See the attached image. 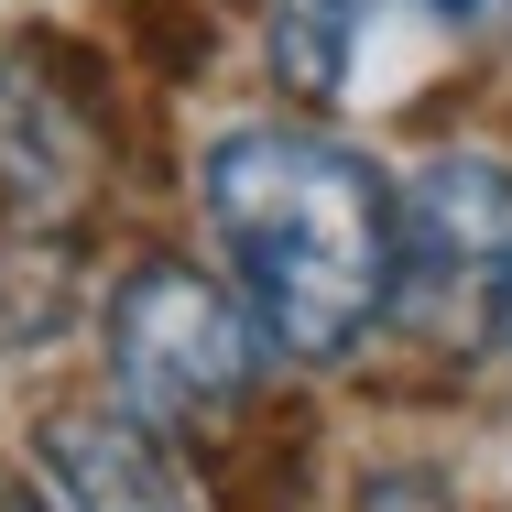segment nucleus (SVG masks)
Returning <instances> with one entry per match:
<instances>
[{
	"instance_id": "5",
	"label": "nucleus",
	"mask_w": 512,
	"mask_h": 512,
	"mask_svg": "<svg viewBox=\"0 0 512 512\" xmlns=\"http://www.w3.org/2000/svg\"><path fill=\"white\" fill-rule=\"evenodd\" d=\"M360 55V0H273V77L295 99H338Z\"/></svg>"
},
{
	"instance_id": "7",
	"label": "nucleus",
	"mask_w": 512,
	"mask_h": 512,
	"mask_svg": "<svg viewBox=\"0 0 512 512\" xmlns=\"http://www.w3.org/2000/svg\"><path fill=\"white\" fill-rule=\"evenodd\" d=\"M491 316H502V349H512V262L491 273Z\"/></svg>"
},
{
	"instance_id": "2",
	"label": "nucleus",
	"mask_w": 512,
	"mask_h": 512,
	"mask_svg": "<svg viewBox=\"0 0 512 512\" xmlns=\"http://www.w3.org/2000/svg\"><path fill=\"white\" fill-rule=\"evenodd\" d=\"M109 349H120V382L153 425H207L251 393V306H229L207 273H131L120 306H109Z\"/></svg>"
},
{
	"instance_id": "1",
	"label": "nucleus",
	"mask_w": 512,
	"mask_h": 512,
	"mask_svg": "<svg viewBox=\"0 0 512 512\" xmlns=\"http://www.w3.org/2000/svg\"><path fill=\"white\" fill-rule=\"evenodd\" d=\"M207 218L240 262L251 327L295 360H349L404 273L393 197L349 142L316 131H229L207 153Z\"/></svg>"
},
{
	"instance_id": "6",
	"label": "nucleus",
	"mask_w": 512,
	"mask_h": 512,
	"mask_svg": "<svg viewBox=\"0 0 512 512\" xmlns=\"http://www.w3.org/2000/svg\"><path fill=\"white\" fill-rule=\"evenodd\" d=\"M425 11H447V22H502L512 33V0H425Z\"/></svg>"
},
{
	"instance_id": "4",
	"label": "nucleus",
	"mask_w": 512,
	"mask_h": 512,
	"mask_svg": "<svg viewBox=\"0 0 512 512\" xmlns=\"http://www.w3.org/2000/svg\"><path fill=\"white\" fill-rule=\"evenodd\" d=\"M414 262H436L447 284L502 273L512 262V175H491V164H436L425 197H414Z\"/></svg>"
},
{
	"instance_id": "3",
	"label": "nucleus",
	"mask_w": 512,
	"mask_h": 512,
	"mask_svg": "<svg viewBox=\"0 0 512 512\" xmlns=\"http://www.w3.org/2000/svg\"><path fill=\"white\" fill-rule=\"evenodd\" d=\"M33 458H44V480H55L66 512H197L186 480H175V458L142 425H120V414H55Z\"/></svg>"
}]
</instances>
